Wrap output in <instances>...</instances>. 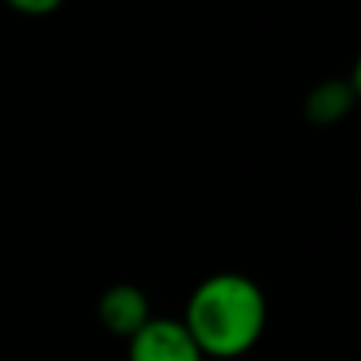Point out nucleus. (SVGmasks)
<instances>
[{
  "mask_svg": "<svg viewBox=\"0 0 361 361\" xmlns=\"http://www.w3.org/2000/svg\"><path fill=\"white\" fill-rule=\"evenodd\" d=\"M352 102H355L352 86H345V82H324L307 99V118L314 124H333V121L349 114Z\"/></svg>",
  "mask_w": 361,
  "mask_h": 361,
  "instance_id": "4",
  "label": "nucleus"
},
{
  "mask_svg": "<svg viewBox=\"0 0 361 361\" xmlns=\"http://www.w3.org/2000/svg\"><path fill=\"white\" fill-rule=\"evenodd\" d=\"M127 361H206L184 320L149 317L127 339Z\"/></svg>",
  "mask_w": 361,
  "mask_h": 361,
  "instance_id": "2",
  "label": "nucleus"
},
{
  "mask_svg": "<svg viewBox=\"0 0 361 361\" xmlns=\"http://www.w3.org/2000/svg\"><path fill=\"white\" fill-rule=\"evenodd\" d=\"M184 326L206 358H241L267 330V295L241 273H216L190 292Z\"/></svg>",
  "mask_w": 361,
  "mask_h": 361,
  "instance_id": "1",
  "label": "nucleus"
},
{
  "mask_svg": "<svg viewBox=\"0 0 361 361\" xmlns=\"http://www.w3.org/2000/svg\"><path fill=\"white\" fill-rule=\"evenodd\" d=\"M10 10L23 13V16H48V13H54L57 6L63 4V0H4Z\"/></svg>",
  "mask_w": 361,
  "mask_h": 361,
  "instance_id": "5",
  "label": "nucleus"
},
{
  "mask_svg": "<svg viewBox=\"0 0 361 361\" xmlns=\"http://www.w3.org/2000/svg\"><path fill=\"white\" fill-rule=\"evenodd\" d=\"M149 317H152L149 298H146V292L137 286L121 282V286L105 288V295L99 298V320L108 333H114V336L130 339Z\"/></svg>",
  "mask_w": 361,
  "mask_h": 361,
  "instance_id": "3",
  "label": "nucleus"
},
{
  "mask_svg": "<svg viewBox=\"0 0 361 361\" xmlns=\"http://www.w3.org/2000/svg\"><path fill=\"white\" fill-rule=\"evenodd\" d=\"M352 92L361 95V57L355 61V70H352Z\"/></svg>",
  "mask_w": 361,
  "mask_h": 361,
  "instance_id": "6",
  "label": "nucleus"
}]
</instances>
